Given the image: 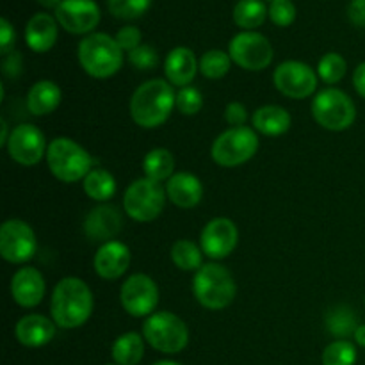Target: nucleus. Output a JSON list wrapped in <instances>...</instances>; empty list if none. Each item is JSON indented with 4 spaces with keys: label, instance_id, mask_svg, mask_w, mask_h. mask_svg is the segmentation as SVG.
<instances>
[{
    "label": "nucleus",
    "instance_id": "nucleus-1",
    "mask_svg": "<svg viewBox=\"0 0 365 365\" xmlns=\"http://www.w3.org/2000/svg\"><path fill=\"white\" fill-rule=\"evenodd\" d=\"M177 107L175 89L166 78L143 82L130 98V116L139 127L157 128L168 121Z\"/></svg>",
    "mask_w": 365,
    "mask_h": 365
},
{
    "label": "nucleus",
    "instance_id": "nucleus-2",
    "mask_svg": "<svg viewBox=\"0 0 365 365\" xmlns=\"http://www.w3.org/2000/svg\"><path fill=\"white\" fill-rule=\"evenodd\" d=\"M93 292L84 280L66 277L53 287L50 314L53 323L64 330L82 327L91 317Z\"/></svg>",
    "mask_w": 365,
    "mask_h": 365
},
{
    "label": "nucleus",
    "instance_id": "nucleus-3",
    "mask_svg": "<svg viewBox=\"0 0 365 365\" xmlns=\"http://www.w3.org/2000/svg\"><path fill=\"white\" fill-rule=\"evenodd\" d=\"M78 63L95 78H109L123 66V50L116 38L106 32H93L78 43Z\"/></svg>",
    "mask_w": 365,
    "mask_h": 365
},
{
    "label": "nucleus",
    "instance_id": "nucleus-4",
    "mask_svg": "<svg viewBox=\"0 0 365 365\" xmlns=\"http://www.w3.org/2000/svg\"><path fill=\"white\" fill-rule=\"evenodd\" d=\"M192 292L196 302L209 310H223L234 302L237 285L225 266L217 262L203 264L192 278Z\"/></svg>",
    "mask_w": 365,
    "mask_h": 365
},
{
    "label": "nucleus",
    "instance_id": "nucleus-5",
    "mask_svg": "<svg viewBox=\"0 0 365 365\" xmlns=\"http://www.w3.org/2000/svg\"><path fill=\"white\" fill-rule=\"evenodd\" d=\"M48 170L64 184L84 180L93 170V159L84 146L70 138H56L46 148Z\"/></svg>",
    "mask_w": 365,
    "mask_h": 365
},
{
    "label": "nucleus",
    "instance_id": "nucleus-6",
    "mask_svg": "<svg viewBox=\"0 0 365 365\" xmlns=\"http://www.w3.org/2000/svg\"><path fill=\"white\" fill-rule=\"evenodd\" d=\"M143 337L157 351L175 355L187 348L189 328L175 314L155 312L146 317L143 324Z\"/></svg>",
    "mask_w": 365,
    "mask_h": 365
},
{
    "label": "nucleus",
    "instance_id": "nucleus-7",
    "mask_svg": "<svg viewBox=\"0 0 365 365\" xmlns=\"http://www.w3.org/2000/svg\"><path fill=\"white\" fill-rule=\"evenodd\" d=\"M312 116L327 130L342 132L355 123L356 107L348 93L337 88H327L314 96Z\"/></svg>",
    "mask_w": 365,
    "mask_h": 365
},
{
    "label": "nucleus",
    "instance_id": "nucleus-8",
    "mask_svg": "<svg viewBox=\"0 0 365 365\" xmlns=\"http://www.w3.org/2000/svg\"><path fill=\"white\" fill-rule=\"evenodd\" d=\"M166 198V187H163L160 182L143 177L127 187L123 195V209L134 221L150 223L163 214Z\"/></svg>",
    "mask_w": 365,
    "mask_h": 365
},
{
    "label": "nucleus",
    "instance_id": "nucleus-9",
    "mask_svg": "<svg viewBox=\"0 0 365 365\" xmlns=\"http://www.w3.org/2000/svg\"><path fill=\"white\" fill-rule=\"evenodd\" d=\"M259 150V135L255 128H228L216 138L210 148V157L223 168H235L248 163Z\"/></svg>",
    "mask_w": 365,
    "mask_h": 365
},
{
    "label": "nucleus",
    "instance_id": "nucleus-10",
    "mask_svg": "<svg viewBox=\"0 0 365 365\" xmlns=\"http://www.w3.org/2000/svg\"><path fill=\"white\" fill-rule=\"evenodd\" d=\"M228 56L242 70L262 71L271 64L274 52L266 36L255 31H242L232 38Z\"/></svg>",
    "mask_w": 365,
    "mask_h": 365
},
{
    "label": "nucleus",
    "instance_id": "nucleus-11",
    "mask_svg": "<svg viewBox=\"0 0 365 365\" xmlns=\"http://www.w3.org/2000/svg\"><path fill=\"white\" fill-rule=\"evenodd\" d=\"M120 299L128 316L150 317L159 305V287L148 274L135 273L121 285Z\"/></svg>",
    "mask_w": 365,
    "mask_h": 365
},
{
    "label": "nucleus",
    "instance_id": "nucleus-12",
    "mask_svg": "<svg viewBox=\"0 0 365 365\" xmlns=\"http://www.w3.org/2000/svg\"><path fill=\"white\" fill-rule=\"evenodd\" d=\"M38 241L29 223L7 220L0 227V255L11 264H25L36 255Z\"/></svg>",
    "mask_w": 365,
    "mask_h": 365
},
{
    "label": "nucleus",
    "instance_id": "nucleus-13",
    "mask_svg": "<svg viewBox=\"0 0 365 365\" xmlns=\"http://www.w3.org/2000/svg\"><path fill=\"white\" fill-rule=\"evenodd\" d=\"M274 86L284 96L303 100L314 95L317 89V75L309 64L302 61H285L274 70Z\"/></svg>",
    "mask_w": 365,
    "mask_h": 365
},
{
    "label": "nucleus",
    "instance_id": "nucleus-14",
    "mask_svg": "<svg viewBox=\"0 0 365 365\" xmlns=\"http://www.w3.org/2000/svg\"><path fill=\"white\" fill-rule=\"evenodd\" d=\"M7 153L21 166H36L46 155L45 134L32 123H21L11 130Z\"/></svg>",
    "mask_w": 365,
    "mask_h": 365
},
{
    "label": "nucleus",
    "instance_id": "nucleus-15",
    "mask_svg": "<svg viewBox=\"0 0 365 365\" xmlns=\"http://www.w3.org/2000/svg\"><path fill=\"white\" fill-rule=\"evenodd\" d=\"M239 241V230L228 217H214L203 227L200 235V246L203 253L212 260L227 259L235 250Z\"/></svg>",
    "mask_w": 365,
    "mask_h": 365
},
{
    "label": "nucleus",
    "instance_id": "nucleus-16",
    "mask_svg": "<svg viewBox=\"0 0 365 365\" xmlns=\"http://www.w3.org/2000/svg\"><path fill=\"white\" fill-rule=\"evenodd\" d=\"M56 20L71 34H88L100 24V7L95 0H63L56 9Z\"/></svg>",
    "mask_w": 365,
    "mask_h": 365
},
{
    "label": "nucleus",
    "instance_id": "nucleus-17",
    "mask_svg": "<svg viewBox=\"0 0 365 365\" xmlns=\"http://www.w3.org/2000/svg\"><path fill=\"white\" fill-rule=\"evenodd\" d=\"M121 228H123V216L116 205L109 203L91 209L84 220V234L91 241H114Z\"/></svg>",
    "mask_w": 365,
    "mask_h": 365
},
{
    "label": "nucleus",
    "instance_id": "nucleus-18",
    "mask_svg": "<svg viewBox=\"0 0 365 365\" xmlns=\"http://www.w3.org/2000/svg\"><path fill=\"white\" fill-rule=\"evenodd\" d=\"M130 250L127 245L120 241H109L102 242L95 253V273L103 280H116V278L123 277L127 273L128 266H130Z\"/></svg>",
    "mask_w": 365,
    "mask_h": 365
},
{
    "label": "nucleus",
    "instance_id": "nucleus-19",
    "mask_svg": "<svg viewBox=\"0 0 365 365\" xmlns=\"http://www.w3.org/2000/svg\"><path fill=\"white\" fill-rule=\"evenodd\" d=\"M45 278L36 267L25 266L11 278V296L24 309H34L45 298Z\"/></svg>",
    "mask_w": 365,
    "mask_h": 365
},
{
    "label": "nucleus",
    "instance_id": "nucleus-20",
    "mask_svg": "<svg viewBox=\"0 0 365 365\" xmlns=\"http://www.w3.org/2000/svg\"><path fill=\"white\" fill-rule=\"evenodd\" d=\"M56 327L53 319L41 314H27L16 323L14 335L25 348H43L56 337Z\"/></svg>",
    "mask_w": 365,
    "mask_h": 365
},
{
    "label": "nucleus",
    "instance_id": "nucleus-21",
    "mask_svg": "<svg viewBox=\"0 0 365 365\" xmlns=\"http://www.w3.org/2000/svg\"><path fill=\"white\" fill-rule=\"evenodd\" d=\"M198 73V59L187 46H177L171 50L164 61L166 81L175 88H187Z\"/></svg>",
    "mask_w": 365,
    "mask_h": 365
},
{
    "label": "nucleus",
    "instance_id": "nucleus-22",
    "mask_svg": "<svg viewBox=\"0 0 365 365\" xmlns=\"http://www.w3.org/2000/svg\"><path fill=\"white\" fill-rule=\"evenodd\" d=\"M166 195L173 205L180 209H192L203 198V185L196 175L180 171L166 182Z\"/></svg>",
    "mask_w": 365,
    "mask_h": 365
},
{
    "label": "nucleus",
    "instance_id": "nucleus-23",
    "mask_svg": "<svg viewBox=\"0 0 365 365\" xmlns=\"http://www.w3.org/2000/svg\"><path fill=\"white\" fill-rule=\"evenodd\" d=\"M25 41L32 52L45 53L57 41V20L46 13H38L27 21Z\"/></svg>",
    "mask_w": 365,
    "mask_h": 365
},
{
    "label": "nucleus",
    "instance_id": "nucleus-24",
    "mask_svg": "<svg viewBox=\"0 0 365 365\" xmlns=\"http://www.w3.org/2000/svg\"><path fill=\"white\" fill-rule=\"evenodd\" d=\"M292 118L287 109L280 106H264L257 109L252 116V125L255 132L269 138L285 134L291 128Z\"/></svg>",
    "mask_w": 365,
    "mask_h": 365
},
{
    "label": "nucleus",
    "instance_id": "nucleus-25",
    "mask_svg": "<svg viewBox=\"0 0 365 365\" xmlns=\"http://www.w3.org/2000/svg\"><path fill=\"white\" fill-rule=\"evenodd\" d=\"M63 93L53 81H38L27 95V109L34 116H46L59 107Z\"/></svg>",
    "mask_w": 365,
    "mask_h": 365
},
{
    "label": "nucleus",
    "instance_id": "nucleus-26",
    "mask_svg": "<svg viewBox=\"0 0 365 365\" xmlns=\"http://www.w3.org/2000/svg\"><path fill=\"white\" fill-rule=\"evenodd\" d=\"M138 331H127L114 341L110 356L118 365H138L145 356V341Z\"/></svg>",
    "mask_w": 365,
    "mask_h": 365
},
{
    "label": "nucleus",
    "instance_id": "nucleus-27",
    "mask_svg": "<svg viewBox=\"0 0 365 365\" xmlns=\"http://www.w3.org/2000/svg\"><path fill=\"white\" fill-rule=\"evenodd\" d=\"M175 170V159L173 153L166 148H153L143 159V171L145 177L150 180L164 182L170 180L173 177Z\"/></svg>",
    "mask_w": 365,
    "mask_h": 365
},
{
    "label": "nucleus",
    "instance_id": "nucleus-28",
    "mask_svg": "<svg viewBox=\"0 0 365 365\" xmlns=\"http://www.w3.org/2000/svg\"><path fill=\"white\" fill-rule=\"evenodd\" d=\"M84 192L95 202H109L116 192V178L107 170L96 168L88 173V177L82 180Z\"/></svg>",
    "mask_w": 365,
    "mask_h": 365
},
{
    "label": "nucleus",
    "instance_id": "nucleus-29",
    "mask_svg": "<svg viewBox=\"0 0 365 365\" xmlns=\"http://www.w3.org/2000/svg\"><path fill=\"white\" fill-rule=\"evenodd\" d=\"M269 9L262 0H239L234 7V21L245 31H253L266 21Z\"/></svg>",
    "mask_w": 365,
    "mask_h": 365
},
{
    "label": "nucleus",
    "instance_id": "nucleus-30",
    "mask_svg": "<svg viewBox=\"0 0 365 365\" xmlns=\"http://www.w3.org/2000/svg\"><path fill=\"white\" fill-rule=\"evenodd\" d=\"M203 250L189 239H178L171 246V260L180 271H198L203 266Z\"/></svg>",
    "mask_w": 365,
    "mask_h": 365
},
{
    "label": "nucleus",
    "instance_id": "nucleus-31",
    "mask_svg": "<svg viewBox=\"0 0 365 365\" xmlns=\"http://www.w3.org/2000/svg\"><path fill=\"white\" fill-rule=\"evenodd\" d=\"M359 328V317L349 307L339 305L327 314V330L339 341H346L349 335H355Z\"/></svg>",
    "mask_w": 365,
    "mask_h": 365
},
{
    "label": "nucleus",
    "instance_id": "nucleus-32",
    "mask_svg": "<svg viewBox=\"0 0 365 365\" xmlns=\"http://www.w3.org/2000/svg\"><path fill=\"white\" fill-rule=\"evenodd\" d=\"M232 59L223 50H209L200 59V71L207 78H221L230 71Z\"/></svg>",
    "mask_w": 365,
    "mask_h": 365
},
{
    "label": "nucleus",
    "instance_id": "nucleus-33",
    "mask_svg": "<svg viewBox=\"0 0 365 365\" xmlns=\"http://www.w3.org/2000/svg\"><path fill=\"white\" fill-rule=\"evenodd\" d=\"M346 70H348V63L344 57L337 52H328L321 57L319 64H317V73H319L321 81L327 84H337L344 78Z\"/></svg>",
    "mask_w": 365,
    "mask_h": 365
},
{
    "label": "nucleus",
    "instance_id": "nucleus-34",
    "mask_svg": "<svg viewBox=\"0 0 365 365\" xmlns=\"http://www.w3.org/2000/svg\"><path fill=\"white\" fill-rule=\"evenodd\" d=\"M356 348L349 341H334L323 351V365H355Z\"/></svg>",
    "mask_w": 365,
    "mask_h": 365
},
{
    "label": "nucleus",
    "instance_id": "nucleus-35",
    "mask_svg": "<svg viewBox=\"0 0 365 365\" xmlns=\"http://www.w3.org/2000/svg\"><path fill=\"white\" fill-rule=\"evenodd\" d=\"M150 6L152 0H107L109 13L120 20H135L143 16Z\"/></svg>",
    "mask_w": 365,
    "mask_h": 365
},
{
    "label": "nucleus",
    "instance_id": "nucleus-36",
    "mask_svg": "<svg viewBox=\"0 0 365 365\" xmlns=\"http://www.w3.org/2000/svg\"><path fill=\"white\" fill-rule=\"evenodd\" d=\"M203 107V96L202 93L198 91L192 86H187V88H182L180 91L177 93V109L180 110L185 116H195L202 110Z\"/></svg>",
    "mask_w": 365,
    "mask_h": 365
},
{
    "label": "nucleus",
    "instance_id": "nucleus-37",
    "mask_svg": "<svg viewBox=\"0 0 365 365\" xmlns=\"http://www.w3.org/2000/svg\"><path fill=\"white\" fill-rule=\"evenodd\" d=\"M269 16L278 27H289L296 20V6L292 0H273L269 6Z\"/></svg>",
    "mask_w": 365,
    "mask_h": 365
},
{
    "label": "nucleus",
    "instance_id": "nucleus-38",
    "mask_svg": "<svg viewBox=\"0 0 365 365\" xmlns=\"http://www.w3.org/2000/svg\"><path fill=\"white\" fill-rule=\"evenodd\" d=\"M128 61H130V64L135 68V70L150 71L159 64V56H157L153 46L141 45L128 53Z\"/></svg>",
    "mask_w": 365,
    "mask_h": 365
},
{
    "label": "nucleus",
    "instance_id": "nucleus-39",
    "mask_svg": "<svg viewBox=\"0 0 365 365\" xmlns=\"http://www.w3.org/2000/svg\"><path fill=\"white\" fill-rule=\"evenodd\" d=\"M141 39H143L141 31H139L138 27H134V25L121 27L116 34V41H118V45H120V48L123 50V52H128V53H130L132 50L138 48V46L143 45Z\"/></svg>",
    "mask_w": 365,
    "mask_h": 365
},
{
    "label": "nucleus",
    "instance_id": "nucleus-40",
    "mask_svg": "<svg viewBox=\"0 0 365 365\" xmlns=\"http://www.w3.org/2000/svg\"><path fill=\"white\" fill-rule=\"evenodd\" d=\"M14 41H16V32H14L13 25L9 24L7 18L0 20V53L7 56L9 52H13Z\"/></svg>",
    "mask_w": 365,
    "mask_h": 365
},
{
    "label": "nucleus",
    "instance_id": "nucleus-41",
    "mask_svg": "<svg viewBox=\"0 0 365 365\" xmlns=\"http://www.w3.org/2000/svg\"><path fill=\"white\" fill-rule=\"evenodd\" d=\"M225 120L232 125V127H245L246 120H248V110L241 102L228 103L225 109Z\"/></svg>",
    "mask_w": 365,
    "mask_h": 365
},
{
    "label": "nucleus",
    "instance_id": "nucleus-42",
    "mask_svg": "<svg viewBox=\"0 0 365 365\" xmlns=\"http://www.w3.org/2000/svg\"><path fill=\"white\" fill-rule=\"evenodd\" d=\"M21 68H24V59H21L20 52H9L7 56H4L2 61V71L6 77H18L21 73Z\"/></svg>",
    "mask_w": 365,
    "mask_h": 365
},
{
    "label": "nucleus",
    "instance_id": "nucleus-43",
    "mask_svg": "<svg viewBox=\"0 0 365 365\" xmlns=\"http://www.w3.org/2000/svg\"><path fill=\"white\" fill-rule=\"evenodd\" d=\"M348 16L353 25L365 29V0H351L348 6Z\"/></svg>",
    "mask_w": 365,
    "mask_h": 365
},
{
    "label": "nucleus",
    "instance_id": "nucleus-44",
    "mask_svg": "<svg viewBox=\"0 0 365 365\" xmlns=\"http://www.w3.org/2000/svg\"><path fill=\"white\" fill-rule=\"evenodd\" d=\"M353 86H355L356 93L365 100V61L353 71Z\"/></svg>",
    "mask_w": 365,
    "mask_h": 365
},
{
    "label": "nucleus",
    "instance_id": "nucleus-45",
    "mask_svg": "<svg viewBox=\"0 0 365 365\" xmlns=\"http://www.w3.org/2000/svg\"><path fill=\"white\" fill-rule=\"evenodd\" d=\"M0 128H2V135H0V145H7V141H9V135H11V132L7 130V121L4 120H0Z\"/></svg>",
    "mask_w": 365,
    "mask_h": 365
},
{
    "label": "nucleus",
    "instance_id": "nucleus-46",
    "mask_svg": "<svg viewBox=\"0 0 365 365\" xmlns=\"http://www.w3.org/2000/svg\"><path fill=\"white\" fill-rule=\"evenodd\" d=\"M353 337H355L356 344L365 348V324H360V327L356 328V331H355V335H353Z\"/></svg>",
    "mask_w": 365,
    "mask_h": 365
},
{
    "label": "nucleus",
    "instance_id": "nucleus-47",
    "mask_svg": "<svg viewBox=\"0 0 365 365\" xmlns=\"http://www.w3.org/2000/svg\"><path fill=\"white\" fill-rule=\"evenodd\" d=\"M61 2H63V0H38L39 6L46 7V9H57Z\"/></svg>",
    "mask_w": 365,
    "mask_h": 365
},
{
    "label": "nucleus",
    "instance_id": "nucleus-48",
    "mask_svg": "<svg viewBox=\"0 0 365 365\" xmlns=\"http://www.w3.org/2000/svg\"><path fill=\"white\" fill-rule=\"evenodd\" d=\"M153 365H182V364L173 362V360H159V362H155Z\"/></svg>",
    "mask_w": 365,
    "mask_h": 365
},
{
    "label": "nucleus",
    "instance_id": "nucleus-49",
    "mask_svg": "<svg viewBox=\"0 0 365 365\" xmlns=\"http://www.w3.org/2000/svg\"><path fill=\"white\" fill-rule=\"evenodd\" d=\"M106 365H118V364H106Z\"/></svg>",
    "mask_w": 365,
    "mask_h": 365
},
{
    "label": "nucleus",
    "instance_id": "nucleus-50",
    "mask_svg": "<svg viewBox=\"0 0 365 365\" xmlns=\"http://www.w3.org/2000/svg\"><path fill=\"white\" fill-rule=\"evenodd\" d=\"M271 2H273V0H271Z\"/></svg>",
    "mask_w": 365,
    "mask_h": 365
}]
</instances>
